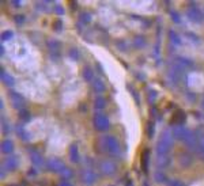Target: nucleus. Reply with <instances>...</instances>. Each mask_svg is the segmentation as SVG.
I'll list each match as a JSON object with an SVG mask.
<instances>
[{"label":"nucleus","mask_w":204,"mask_h":186,"mask_svg":"<svg viewBox=\"0 0 204 186\" xmlns=\"http://www.w3.org/2000/svg\"><path fill=\"white\" fill-rule=\"evenodd\" d=\"M59 186H71V185H69V184H68V182H65V181H63V182H61V184H60V185H59Z\"/></svg>","instance_id":"nucleus-39"},{"label":"nucleus","mask_w":204,"mask_h":186,"mask_svg":"<svg viewBox=\"0 0 204 186\" xmlns=\"http://www.w3.org/2000/svg\"><path fill=\"white\" fill-rule=\"evenodd\" d=\"M31 160L33 163H34V166H42L44 165V160H42V158H41V155L40 154H34L31 156Z\"/></svg>","instance_id":"nucleus-18"},{"label":"nucleus","mask_w":204,"mask_h":186,"mask_svg":"<svg viewBox=\"0 0 204 186\" xmlns=\"http://www.w3.org/2000/svg\"><path fill=\"white\" fill-rule=\"evenodd\" d=\"M155 179H157L158 182H163L165 181V175H163L162 173H157L155 174Z\"/></svg>","instance_id":"nucleus-31"},{"label":"nucleus","mask_w":204,"mask_h":186,"mask_svg":"<svg viewBox=\"0 0 204 186\" xmlns=\"http://www.w3.org/2000/svg\"><path fill=\"white\" fill-rule=\"evenodd\" d=\"M102 140H103V147L110 155H120V144L113 136L103 135Z\"/></svg>","instance_id":"nucleus-2"},{"label":"nucleus","mask_w":204,"mask_h":186,"mask_svg":"<svg viewBox=\"0 0 204 186\" xmlns=\"http://www.w3.org/2000/svg\"><path fill=\"white\" fill-rule=\"evenodd\" d=\"M173 144V139H172V135L168 132H165L163 135L161 136L158 144H157V154L158 155H168L169 154V150Z\"/></svg>","instance_id":"nucleus-1"},{"label":"nucleus","mask_w":204,"mask_h":186,"mask_svg":"<svg viewBox=\"0 0 204 186\" xmlns=\"http://www.w3.org/2000/svg\"><path fill=\"white\" fill-rule=\"evenodd\" d=\"M147 126H148V136L153 137L154 136V124L153 122H148Z\"/></svg>","instance_id":"nucleus-30"},{"label":"nucleus","mask_w":204,"mask_h":186,"mask_svg":"<svg viewBox=\"0 0 204 186\" xmlns=\"http://www.w3.org/2000/svg\"><path fill=\"white\" fill-rule=\"evenodd\" d=\"M11 35H12V31H6V33H3V37H2V38H3V40H10Z\"/></svg>","instance_id":"nucleus-34"},{"label":"nucleus","mask_w":204,"mask_h":186,"mask_svg":"<svg viewBox=\"0 0 204 186\" xmlns=\"http://www.w3.org/2000/svg\"><path fill=\"white\" fill-rule=\"evenodd\" d=\"M19 118L23 122H27L29 120H30V113H29V111H26V110H21L19 111Z\"/></svg>","instance_id":"nucleus-21"},{"label":"nucleus","mask_w":204,"mask_h":186,"mask_svg":"<svg viewBox=\"0 0 204 186\" xmlns=\"http://www.w3.org/2000/svg\"><path fill=\"white\" fill-rule=\"evenodd\" d=\"M105 105H106V103H105V99L101 98V96L95 99V102H94V106L97 107V109H103V107H105Z\"/></svg>","instance_id":"nucleus-23"},{"label":"nucleus","mask_w":204,"mask_h":186,"mask_svg":"<svg viewBox=\"0 0 204 186\" xmlns=\"http://www.w3.org/2000/svg\"><path fill=\"white\" fill-rule=\"evenodd\" d=\"M101 170L103 174H106V175H110V174H113L114 171H116V165L109 160H105L101 163Z\"/></svg>","instance_id":"nucleus-6"},{"label":"nucleus","mask_w":204,"mask_h":186,"mask_svg":"<svg viewBox=\"0 0 204 186\" xmlns=\"http://www.w3.org/2000/svg\"><path fill=\"white\" fill-rule=\"evenodd\" d=\"M178 61H181L184 65H189V67L193 65V64H192V61H188V60H185V58H178Z\"/></svg>","instance_id":"nucleus-35"},{"label":"nucleus","mask_w":204,"mask_h":186,"mask_svg":"<svg viewBox=\"0 0 204 186\" xmlns=\"http://www.w3.org/2000/svg\"><path fill=\"white\" fill-rule=\"evenodd\" d=\"M172 18H173V21H174V22H180V18L177 16V14H174V12H173V14H172Z\"/></svg>","instance_id":"nucleus-37"},{"label":"nucleus","mask_w":204,"mask_h":186,"mask_svg":"<svg viewBox=\"0 0 204 186\" xmlns=\"http://www.w3.org/2000/svg\"><path fill=\"white\" fill-rule=\"evenodd\" d=\"M189 18H191V19L192 21H195V22H199L200 19H202V12H200V11L197 10V8H195V7H193V8H192L191 11H189Z\"/></svg>","instance_id":"nucleus-13"},{"label":"nucleus","mask_w":204,"mask_h":186,"mask_svg":"<svg viewBox=\"0 0 204 186\" xmlns=\"http://www.w3.org/2000/svg\"><path fill=\"white\" fill-rule=\"evenodd\" d=\"M11 99H12L14 107H17V109H22L25 106V99L17 92H11Z\"/></svg>","instance_id":"nucleus-8"},{"label":"nucleus","mask_w":204,"mask_h":186,"mask_svg":"<svg viewBox=\"0 0 204 186\" xmlns=\"http://www.w3.org/2000/svg\"><path fill=\"white\" fill-rule=\"evenodd\" d=\"M169 34H170V40H172V42H173V44H176V45H180L181 41H180L178 37H177L176 33H174V31H170Z\"/></svg>","instance_id":"nucleus-25"},{"label":"nucleus","mask_w":204,"mask_h":186,"mask_svg":"<svg viewBox=\"0 0 204 186\" xmlns=\"http://www.w3.org/2000/svg\"><path fill=\"white\" fill-rule=\"evenodd\" d=\"M147 165H148V151H144V154L142 156V167L143 170H147Z\"/></svg>","instance_id":"nucleus-22"},{"label":"nucleus","mask_w":204,"mask_h":186,"mask_svg":"<svg viewBox=\"0 0 204 186\" xmlns=\"http://www.w3.org/2000/svg\"><path fill=\"white\" fill-rule=\"evenodd\" d=\"M185 143L188 144V147L189 148H195L196 147V137H195V135H189L188 137H187V140H185Z\"/></svg>","instance_id":"nucleus-17"},{"label":"nucleus","mask_w":204,"mask_h":186,"mask_svg":"<svg viewBox=\"0 0 204 186\" xmlns=\"http://www.w3.org/2000/svg\"><path fill=\"white\" fill-rule=\"evenodd\" d=\"M69 57H71L72 60H78V58H79V52H78L76 48H71V50H69Z\"/></svg>","instance_id":"nucleus-26"},{"label":"nucleus","mask_w":204,"mask_h":186,"mask_svg":"<svg viewBox=\"0 0 204 186\" xmlns=\"http://www.w3.org/2000/svg\"><path fill=\"white\" fill-rule=\"evenodd\" d=\"M173 136L176 137V139H180V140H187V137L191 135V132L187 131V129H184L183 126H176V128L173 129Z\"/></svg>","instance_id":"nucleus-5"},{"label":"nucleus","mask_w":204,"mask_h":186,"mask_svg":"<svg viewBox=\"0 0 204 186\" xmlns=\"http://www.w3.org/2000/svg\"><path fill=\"white\" fill-rule=\"evenodd\" d=\"M90 21H91L90 14L84 12V14H82V15H80V22H83V23H88V22H90Z\"/></svg>","instance_id":"nucleus-28"},{"label":"nucleus","mask_w":204,"mask_h":186,"mask_svg":"<svg viewBox=\"0 0 204 186\" xmlns=\"http://www.w3.org/2000/svg\"><path fill=\"white\" fill-rule=\"evenodd\" d=\"M94 126L99 132H105L106 129L109 128V120H107V117L102 113H97L94 116Z\"/></svg>","instance_id":"nucleus-3"},{"label":"nucleus","mask_w":204,"mask_h":186,"mask_svg":"<svg viewBox=\"0 0 204 186\" xmlns=\"http://www.w3.org/2000/svg\"><path fill=\"white\" fill-rule=\"evenodd\" d=\"M202 107L204 109V96H203V101H202Z\"/></svg>","instance_id":"nucleus-40"},{"label":"nucleus","mask_w":204,"mask_h":186,"mask_svg":"<svg viewBox=\"0 0 204 186\" xmlns=\"http://www.w3.org/2000/svg\"><path fill=\"white\" fill-rule=\"evenodd\" d=\"M93 76H94V72H93V69L88 68V67L82 71V77L86 81H93Z\"/></svg>","instance_id":"nucleus-14"},{"label":"nucleus","mask_w":204,"mask_h":186,"mask_svg":"<svg viewBox=\"0 0 204 186\" xmlns=\"http://www.w3.org/2000/svg\"><path fill=\"white\" fill-rule=\"evenodd\" d=\"M56 11H57V12H60V14L64 12V10H63L61 7H59V6H56Z\"/></svg>","instance_id":"nucleus-38"},{"label":"nucleus","mask_w":204,"mask_h":186,"mask_svg":"<svg viewBox=\"0 0 204 186\" xmlns=\"http://www.w3.org/2000/svg\"><path fill=\"white\" fill-rule=\"evenodd\" d=\"M93 87L97 92H103L105 91V83H103L102 79H95L93 80Z\"/></svg>","instance_id":"nucleus-11"},{"label":"nucleus","mask_w":204,"mask_h":186,"mask_svg":"<svg viewBox=\"0 0 204 186\" xmlns=\"http://www.w3.org/2000/svg\"><path fill=\"white\" fill-rule=\"evenodd\" d=\"M169 162H170V159L168 155H158L157 156V165H158V167H161V169L168 166Z\"/></svg>","instance_id":"nucleus-10"},{"label":"nucleus","mask_w":204,"mask_h":186,"mask_svg":"<svg viewBox=\"0 0 204 186\" xmlns=\"http://www.w3.org/2000/svg\"><path fill=\"white\" fill-rule=\"evenodd\" d=\"M180 121H181V122L185 121V114L183 113V111H177V113H176V117L173 118V122H176V124H180Z\"/></svg>","instance_id":"nucleus-20"},{"label":"nucleus","mask_w":204,"mask_h":186,"mask_svg":"<svg viewBox=\"0 0 204 186\" xmlns=\"http://www.w3.org/2000/svg\"><path fill=\"white\" fill-rule=\"evenodd\" d=\"M2 77H3V81H4L7 86H14V79L8 73H4V71H2Z\"/></svg>","instance_id":"nucleus-16"},{"label":"nucleus","mask_w":204,"mask_h":186,"mask_svg":"<svg viewBox=\"0 0 204 186\" xmlns=\"http://www.w3.org/2000/svg\"><path fill=\"white\" fill-rule=\"evenodd\" d=\"M60 174H61V177H63V181H65V182H67V181L69 179V178L72 177V171L69 170V169H67V167H65V169L61 171Z\"/></svg>","instance_id":"nucleus-19"},{"label":"nucleus","mask_w":204,"mask_h":186,"mask_svg":"<svg viewBox=\"0 0 204 186\" xmlns=\"http://www.w3.org/2000/svg\"><path fill=\"white\" fill-rule=\"evenodd\" d=\"M82 181L86 185H90L95 181V174L93 173L91 170H84L83 173H82Z\"/></svg>","instance_id":"nucleus-9"},{"label":"nucleus","mask_w":204,"mask_h":186,"mask_svg":"<svg viewBox=\"0 0 204 186\" xmlns=\"http://www.w3.org/2000/svg\"><path fill=\"white\" fill-rule=\"evenodd\" d=\"M168 185H169V186H184L183 182L178 181V179H170V181L168 182Z\"/></svg>","instance_id":"nucleus-29"},{"label":"nucleus","mask_w":204,"mask_h":186,"mask_svg":"<svg viewBox=\"0 0 204 186\" xmlns=\"http://www.w3.org/2000/svg\"><path fill=\"white\" fill-rule=\"evenodd\" d=\"M14 150V146H12V141L11 140H6V141H3V144H2V151L4 152V154H11Z\"/></svg>","instance_id":"nucleus-15"},{"label":"nucleus","mask_w":204,"mask_h":186,"mask_svg":"<svg viewBox=\"0 0 204 186\" xmlns=\"http://www.w3.org/2000/svg\"><path fill=\"white\" fill-rule=\"evenodd\" d=\"M148 96H150V99H151V101H154V99L158 96V94H157V92H155L154 90H150V92H148Z\"/></svg>","instance_id":"nucleus-33"},{"label":"nucleus","mask_w":204,"mask_h":186,"mask_svg":"<svg viewBox=\"0 0 204 186\" xmlns=\"http://www.w3.org/2000/svg\"><path fill=\"white\" fill-rule=\"evenodd\" d=\"M46 165H48V169L49 170L59 171V173H61V171L65 169L64 165L61 163V160L60 159H57V158H49L48 159V162H46Z\"/></svg>","instance_id":"nucleus-4"},{"label":"nucleus","mask_w":204,"mask_h":186,"mask_svg":"<svg viewBox=\"0 0 204 186\" xmlns=\"http://www.w3.org/2000/svg\"><path fill=\"white\" fill-rule=\"evenodd\" d=\"M69 155H71V160L72 162L79 160V150H78L76 144H72V146L69 147Z\"/></svg>","instance_id":"nucleus-12"},{"label":"nucleus","mask_w":204,"mask_h":186,"mask_svg":"<svg viewBox=\"0 0 204 186\" xmlns=\"http://www.w3.org/2000/svg\"><path fill=\"white\" fill-rule=\"evenodd\" d=\"M17 166H18V160L15 156H7L4 162H3V169H7V170H14Z\"/></svg>","instance_id":"nucleus-7"},{"label":"nucleus","mask_w":204,"mask_h":186,"mask_svg":"<svg viewBox=\"0 0 204 186\" xmlns=\"http://www.w3.org/2000/svg\"><path fill=\"white\" fill-rule=\"evenodd\" d=\"M199 146H200V152H202V154L204 155V137H203L202 140H200V144H199Z\"/></svg>","instance_id":"nucleus-36"},{"label":"nucleus","mask_w":204,"mask_h":186,"mask_svg":"<svg viewBox=\"0 0 204 186\" xmlns=\"http://www.w3.org/2000/svg\"><path fill=\"white\" fill-rule=\"evenodd\" d=\"M48 46L50 48V50L53 52V50H56V49H59V48H60V42H57V41H49V42H48Z\"/></svg>","instance_id":"nucleus-24"},{"label":"nucleus","mask_w":204,"mask_h":186,"mask_svg":"<svg viewBox=\"0 0 204 186\" xmlns=\"http://www.w3.org/2000/svg\"><path fill=\"white\" fill-rule=\"evenodd\" d=\"M15 22H17V23H19V25H22L25 22V16L23 15H17L15 16Z\"/></svg>","instance_id":"nucleus-32"},{"label":"nucleus","mask_w":204,"mask_h":186,"mask_svg":"<svg viewBox=\"0 0 204 186\" xmlns=\"http://www.w3.org/2000/svg\"><path fill=\"white\" fill-rule=\"evenodd\" d=\"M144 38L143 37H136L135 38V45H136V48H142V46H144Z\"/></svg>","instance_id":"nucleus-27"}]
</instances>
